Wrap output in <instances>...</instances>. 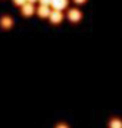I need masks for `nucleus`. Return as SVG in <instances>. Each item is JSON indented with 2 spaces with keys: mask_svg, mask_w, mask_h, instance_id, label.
<instances>
[{
  "mask_svg": "<svg viewBox=\"0 0 122 128\" xmlns=\"http://www.w3.org/2000/svg\"><path fill=\"white\" fill-rule=\"evenodd\" d=\"M81 18H82L81 10H78V9H69L68 10V19L71 22H78V21H81Z\"/></svg>",
  "mask_w": 122,
  "mask_h": 128,
  "instance_id": "f257e3e1",
  "label": "nucleus"
},
{
  "mask_svg": "<svg viewBox=\"0 0 122 128\" xmlns=\"http://www.w3.org/2000/svg\"><path fill=\"white\" fill-rule=\"evenodd\" d=\"M49 19L52 21V24H60L62 19H63V15H62L60 10H54V9H52Z\"/></svg>",
  "mask_w": 122,
  "mask_h": 128,
  "instance_id": "f03ea898",
  "label": "nucleus"
},
{
  "mask_svg": "<svg viewBox=\"0 0 122 128\" xmlns=\"http://www.w3.org/2000/svg\"><path fill=\"white\" fill-rule=\"evenodd\" d=\"M50 6L54 10H63V9L68 8V0H52Z\"/></svg>",
  "mask_w": 122,
  "mask_h": 128,
  "instance_id": "7ed1b4c3",
  "label": "nucleus"
},
{
  "mask_svg": "<svg viewBox=\"0 0 122 128\" xmlns=\"http://www.w3.org/2000/svg\"><path fill=\"white\" fill-rule=\"evenodd\" d=\"M12 25H13V19L10 18V16L4 15V16H2V18H0V26H2V28L9 30V28H12Z\"/></svg>",
  "mask_w": 122,
  "mask_h": 128,
  "instance_id": "20e7f679",
  "label": "nucleus"
},
{
  "mask_svg": "<svg viewBox=\"0 0 122 128\" xmlns=\"http://www.w3.org/2000/svg\"><path fill=\"white\" fill-rule=\"evenodd\" d=\"M50 12H52V9H50L47 4H40V8L37 9V13H38L40 18H49Z\"/></svg>",
  "mask_w": 122,
  "mask_h": 128,
  "instance_id": "39448f33",
  "label": "nucleus"
},
{
  "mask_svg": "<svg viewBox=\"0 0 122 128\" xmlns=\"http://www.w3.org/2000/svg\"><path fill=\"white\" fill-rule=\"evenodd\" d=\"M36 12V8H34V4L32 3H25L24 6H22V15L24 16H31V15H34Z\"/></svg>",
  "mask_w": 122,
  "mask_h": 128,
  "instance_id": "423d86ee",
  "label": "nucleus"
},
{
  "mask_svg": "<svg viewBox=\"0 0 122 128\" xmlns=\"http://www.w3.org/2000/svg\"><path fill=\"white\" fill-rule=\"evenodd\" d=\"M109 128H122V121L119 118H112L109 121Z\"/></svg>",
  "mask_w": 122,
  "mask_h": 128,
  "instance_id": "0eeeda50",
  "label": "nucleus"
},
{
  "mask_svg": "<svg viewBox=\"0 0 122 128\" xmlns=\"http://www.w3.org/2000/svg\"><path fill=\"white\" fill-rule=\"evenodd\" d=\"M13 3H15L16 6H21V8H22L25 3H26V0H13Z\"/></svg>",
  "mask_w": 122,
  "mask_h": 128,
  "instance_id": "6e6552de",
  "label": "nucleus"
},
{
  "mask_svg": "<svg viewBox=\"0 0 122 128\" xmlns=\"http://www.w3.org/2000/svg\"><path fill=\"white\" fill-rule=\"evenodd\" d=\"M40 2V4H47V6H50V3H52V0H38Z\"/></svg>",
  "mask_w": 122,
  "mask_h": 128,
  "instance_id": "1a4fd4ad",
  "label": "nucleus"
},
{
  "mask_svg": "<svg viewBox=\"0 0 122 128\" xmlns=\"http://www.w3.org/2000/svg\"><path fill=\"white\" fill-rule=\"evenodd\" d=\"M54 128H69V127H68L66 124H63V122H60V124H58V125H56Z\"/></svg>",
  "mask_w": 122,
  "mask_h": 128,
  "instance_id": "9d476101",
  "label": "nucleus"
},
{
  "mask_svg": "<svg viewBox=\"0 0 122 128\" xmlns=\"http://www.w3.org/2000/svg\"><path fill=\"white\" fill-rule=\"evenodd\" d=\"M74 2H75V3H78V4H81V3H84L86 0H74Z\"/></svg>",
  "mask_w": 122,
  "mask_h": 128,
  "instance_id": "9b49d317",
  "label": "nucleus"
},
{
  "mask_svg": "<svg viewBox=\"0 0 122 128\" xmlns=\"http://www.w3.org/2000/svg\"><path fill=\"white\" fill-rule=\"evenodd\" d=\"M26 2H28V3H32V4H34L36 2H38V0H26Z\"/></svg>",
  "mask_w": 122,
  "mask_h": 128,
  "instance_id": "f8f14e48",
  "label": "nucleus"
}]
</instances>
